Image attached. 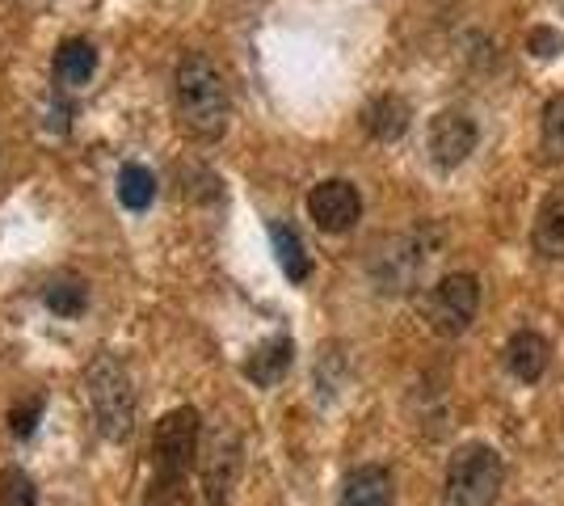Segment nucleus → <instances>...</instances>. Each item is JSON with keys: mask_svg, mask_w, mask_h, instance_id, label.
I'll use <instances>...</instances> for the list:
<instances>
[{"mask_svg": "<svg viewBox=\"0 0 564 506\" xmlns=\"http://www.w3.org/2000/svg\"><path fill=\"white\" fill-rule=\"evenodd\" d=\"M173 101H177V122L186 127L194 140L212 144L228 131L232 119V97L228 80L215 68L207 55H186L173 73Z\"/></svg>", "mask_w": 564, "mask_h": 506, "instance_id": "nucleus-1", "label": "nucleus"}, {"mask_svg": "<svg viewBox=\"0 0 564 506\" xmlns=\"http://www.w3.org/2000/svg\"><path fill=\"white\" fill-rule=\"evenodd\" d=\"M85 388H89L97 431L115 443L131 439V431H135V388H131L127 367L115 355H97L85 372Z\"/></svg>", "mask_w": 564, "mask_h": 506, "instance_id": "nucleus-2", "label": "nucleus"}, {"mask_svg": "<svg viewBox=\"0 0 564 506\" xmlns=\"http://www.w3.org/2000/svg\"><path fill=\"white\" fill-rule=\"evenodd\" d=\"M198 439H203V418L198 410H169L161 422H156V434H152V469H156V482L161 489H173V485L186 482V473L198 460Z\"/></svg>", "mask_w": 564, "mask_h": 506, "instance_id": "nucleus-3", "label": "nucleus"}, {"mask_svg": "<svg viewBox=\"0 0 564 506\" xmlns=\"http://www.w3.org/2000/svg\"><path fill=\"white\" fill-rule=\"evenodd\" d=\"M501 456L485 443L459 448L447 469V494L443 506H494L501 489Z\"/></svg>", "mask_w": 564, "mask_h": 506, "instance_id": "nucleus-4", "label": "nucleus"}, {"mask_svg": "<svg viewBox=\"0 0 564 506\" xmlns=\"http://www.w3.org/2000/svg\"><path fill=\"white\" fill-rule=\"evenodd\" d=\"M476 309H480V283L471 274H447L438 279V288L430 291V325L434 334L443 337H459L476 321Z\"/></svg>", "mask_w": 564, "mask_h": 506, "instance_id": "nucleus-5", "label": "nucleus"}, {"mask_svg": "<svg viewBox=\"0 0 564 506\" xmlns=\"http://www.w3.org/2000/svg\"><path fill=\"white\" fill-rule=\"evenodd\" d=\"M307 216L321 233H350L362 219V194L346 177H329L307 194Z\"/></svg>", "mask_w": 564, "mask_h": 506, "instance_id": "nucleus-6", "label": "nucleus"}, {"mask_svg": "<svg viewBox=\"0 0 564 506\" xmlns=\"http://www.w3.org/2000/svg\"><path fill=\"white\" fill-rule=\"evenodd\" d=\"M240 464H245V448L232 431H219L212 452L203 456V494L212 506H228L236 482H240Z\"/></svg>", "mask_w": 564, "mask_h": 506, "instance_id": "nucleus-7", "label": "nucleus"}, {"mask_svg": "<svg viewBox=\"0 0 564 506\" xmlns=\"http://www.w3.org/2000/svg\"><path fill=\"white\" fill-rule=\"evenodd\" d=\"M476 122L464 110H443L438 119L430 122V157L438 169H459L476 152Z\"/></svg>", "mask_w": 564, "mask_h": 506, "instance_id": "nucleus-8", "label": "nucleus"}, {"mask_svg": "<svg viewBox=\"0 0 564 506\" xmlns=\"http://www.w3.org/2000/svg\"><path fill=\"white\" fill-rule=\"evenodd\" d=\"M425 254L422 249H413L409 241H397L388 245V249H379L376 258V288L383 295H400V291L413 288V279H417V270H422Z\"/></svg>", "mask_w": 564, "mask_h": 506, "instance_id": "nucleus-9", "label": "nucleus"}, {"mask_svg": "<svg viewBox=\"0 0 564 506\" xmlns=\"http://www.w3.org/2000/svg\"><path fill=\"white\" fill-rule=\"evenodd\" d=\"M291 363H295V342L286 334H274L253 346V355L245 359V376L258 388H274L291 372Z\"/></svg>", "mask_w": 564, "mask_h": 506, "instance_id": "nucleus-10", "label": "nucleus"}, {"mask_svg": "<svg viewBox=\"0 0 564 506\" xmlns=\"http://www.w3.org/2000/svg\"><path fill=\"white\" fill-rule=\"evenodd\" d=\"M392 494H397L392 473L379 469V464H362L346 477L337 506H392Z\"/></svg>", "mask_w": 564, "mask_h": 506, "instance_id": "nucleus-11", "label": "nucleus"}, {"mask_svg": "<svg viewBox=\"0 0 564 506\" xmlns=\"http://www.w3.org/2000/svg\"><path fill=\"white\" fill-rule=\"evenodd\" d=\"M51 73H55V80H59L64 89L89 85L97 73V47L89 39H64L59 51H55V60H51Z\"/></svg>", "mask_w": 564, "mask_h": 506, "instance_id": "nucleus-12", "label": "nucleus"}, {"mask_svg": "<svg viewBox=\"0 0 564 506\" xmlns=\"http://www.w3.org/2000/svg\"><path fill=\"white\" fill-rule=\"evenodd\" d=\"M409 101L397 94H383L376 101H367V110H362V127H367V136L379 140V144H392L400 140L404 131H409Z\"/></svg>", "mask_w": 564, "mask_h": 506, "instance_id": "nucleus-13", "label": "nucleus"}, {"mask_svg": "<svg viewBox=\"0 0 564 506\" xmlns=\"http://www.w3.org/2000/svg\"><path fill=\"white\" fill-rule=\"evenodd\" d=\"M535 249L543 258H564V186L547 191V198L535 212Z\"/></svg>", "mask_w": 564, "mask_h": 506, "instance_id": "nucleus-14", "label": "nucleus"}, {"mask_svg": "<svg viewBox=\"0 0 564 506\" xmlns=\"http://www.w3.org/2000/svg\"><path fill=\"white\" fill-rule=\"evenodd\" d=\"M547 359H552L547 342H543L540 334H531V330L514 334L510 337V346H506V363H510V372H514L518 380H527V385H535L543 372H547Z\"/></svg>", "mask_w": 564, "mask_h": 506, "instance_id": "nucleus-15", "label": "nucleus"}, {"mask_svg": "<svg viewBox=\"0 0 564 506\" xmlns=\"http://www.w3.org/2000/svg\"><path fill=\"white\" fill-rule=\"evenodd\" d=\"M270 237H274V254H279L282 274H286L291 283H304L307 274H312V258H307L300 233H295L291 224H274V228H270Z\"/></svg>", "mask_w": 564, "mask_h": 506, "instance_id": "nucleus-16", "label": "nucleus"}, {"mask_svg": "<svg viewBox=\"0 0 564 506\" xmlns=\"http://www.w3.org/2000/svg\"><path fill=\"white\" fill-rule=\"evenodd\" d=\"M156 198V173L148 165H122L118 173V203L127 212H148Z\"/></svg>", "mask_w": 564, "mask_h": 506, "instance_id": "nucleus-17", "label": "nucleus"}, {"mask_svg": "<svg viewBox=\"0 0 564 506\" xmlns=\"http://www.w3.org/2000/svg\"><path fill=\"white\" fill-rule=\"evenodd\" d=\"M43 304H47V313H55V316H80L85 304H89V288L76 283V279H59V283H47V288H43Z\"/></svg>", "mask_w": 564, "mask_h": 506, "instance_id": "nucleus-18", "label": "nucleus"}, {"mask_svg": "<svg viewBox=\"0 0 564 506\" xmlns=\"http://www.w3.org/2000/svg\"><path fill=\"white\" fill-rule=\"evenodd\" d=\"M540 148L547 165H561L564 161V94L552 97L543 106V131H540Z\"/></svg>", "mask_w": 564, "mask_h": 506, "instance_id": "nucleus-19", "label": "nucleus"}, {"mask_svg": "<svg viewBox=\"0 0 564 506\" xmlns=\"http://www.w3.org/2000/svg\"><path fill=\"white\" fill-rule=\"evenodd\" d=\"M0 506H39V489L22 469H0Z\"/></svg>", "mask_w": 564, "mask_h": 506, "instance_id": "nucleus-20", "label": "nucleus"}, {"mask_svg": "<svg viewBox=\"0 0 564 506\" xmlns=\"http://www.w3.org/2000/svg\"><path fill=\"white\" fill-rule=\"evenodd\" d=\"M39 418H43V401L34 397V401H25L18 410H9V431L18 434V439H30L34 427H39Z\"/></svg>", "mask_w": 564, "mask_h": 506, "instance_id": "nucleus-21", "label": "nucleus"}, {"mask_svg": "<svg viewBox=\"0 0 564 506\" xmlns=\"http://www.w3.org/2000/svg\"><path fill=\"white\" fill-rule=\"evenodd\" d=\"M561 47H564L561 34H552V30H531V51H535V55L547 60V55H556Z\"/></svg>", "mask_w": 564, "mask_h": 506, "instance_id": "nucleus-22", "label": "nucleus"}]
</instances>
